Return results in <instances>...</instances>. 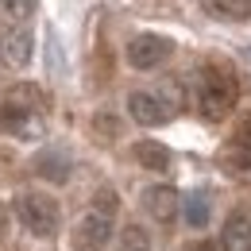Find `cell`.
<instances>
[{
    "instance_id": "obj_7",
    "label": "cell",
    "mask_w": 251,
    "mask_h": 251,
    "mask_svg": "<svg viewBox=\"0 0 251 251\" xmlns=\"http://www.w3.org/2000/svg\"><path fill=\"white\" fill-rule=\"evenodd\" d=\"M108 236H112V220L97 217V213H89V217L77 220V228H74V244L85 251H97L108 244Z\"/></svg>"
},
{
    "instance_id": "obj_20",
    "label": "cell",
    "mask_w": 251,
    "mask_h": 251,
    "mask_svg": "<svg viewBox=\"0 0 251 251\" xmlns=\"http://www.w3.org/2000/svg\"><path fill=\"white\" fill-rule=\"evenodd\" d=\"M0 228H4V209H0Z\"/></svg>"
},
{
    "instance_id": "obj_4",
    "label": "cell",
    "mask_w": 251,
    "mask_h": 251,
    "mask_svg": "<svg viewBox=\"0 0 251 251\" xmlns=\"http://www.w3.org/2000/svg\"><path fill=\"white\" fill-rule=\"evenodd\" d=\"M127 112H131L135 124H143V127H158L174 116V108L158 93H147V89H135V93L127 97Z\"/></svg>"
},
{
    "instance_id": "obj_9",
    "label": "cell",
    "mask_w": 251,
    "mask_h": 251,
    "mask_svg": "<svg viewBox=\"0 0 251 251\" xmlns=\"http://www.w3.org/2000/svg\"><path fill=\"white\" fill-rule=\"evenodd\" d=\"M224 162L232 170H251V112L244 116V124L236 127V135H232V143L224 151Z\"/></svg>"
},
{
    "instance_id": "obj_18",
    "label": "cell",
    "mask_w": 251,
    "mask_h": 251,
    "mask_svg": "<svg viewBox=\"0 0 251 251\" xmlns=\"http://www.w3.org/2000/svg\"><path fill=\"white\" fill-rule=\"evenodd\" d=\"M0 8H4L8 16H16V20H24V16H31L35 0H0Z\"/></svg>"
},
{
    "instance_id": "obj_16",
    "label": "cell",
    "mask_w": 251,
    "mask_h": 251,
    "mask_svg": "<svg viewBox=\"0 0 251 251\" xmlns=\"http://www.w3.org/2000/svg\"><path fill=\"white\" fill-rule=\"evenodd\" d=\"M116 209H120L116 189H112V186H100L93 193V213H97V217H104V220H112V217H116Z\"/></svg>"
},
{
    "instance_id": "obj_8",
    "label": "cell",
    "mask_w": 251,
    "mask_h": 251,
    "mask_svg": "<svg viewBox=\"0 0 251 251\" xmlns=\"http://www.w3.org/2000/svg\"><path fill=\"white\" fill-rule=\"evenodd\" d=\"M220 251H251V220L248 213H232L220 232Z\"/></svg>"
},
{
    "instance_id": "obj_15",
    "label": "cell",
    "mask_w": 251,
    "mask_h": 251,
    "mask_svg": "<svg viewBox=\"0 0 251 251\" xmlns=\"http://www.w3.org/2000/svg\"><path fill=\"white\" fill-rule=\"evenodd\" d=\"M182 213H186L189 228H205L209 224V197L205 193H189L186 201H182Z\"/></svg>"
},
{
    "instance_id": "obj_14",
    "label": "cell",
    "mask_w": 251,
    "mask_h": 251,
    "mask_svg": "<svg viewBox=\"0 0 251 251\" xmlns=\"http://www.w3.org/2000/svg\"><path fill=\"white\" fill-rule=\"evenodd\" d=\"M0 131H12V135H31V131H35V116L20 112V108H12V104H4V108H0Z\"/></svg>"
},
{
    "instance_id": "obj_12",
    "label": "cell",
    "mask_w": 251,
    "mask_h": 251,
    "mask_svg": "<svg viewBox=\"0 0 251 251\" xmlns=\"http://www.w3.org/2000/svg\"><path fill=\"white\" fill-rule=\"evenodd\" d=\"M35 174L47 178V182H66L70 178V158L62 151H43V155L35 158Z\"/></svg>"
},
{
    "instance_id": "obj_1",
    "label": "cell",
    "mask_w": 251,
    "mask_h": 251,
    "mask_svg": "<svg viewBox=\"0 0 251 251\" xmlns=\"http://www.w3.org/2000/svg\"><path fill=\"white\" fill-rule=\"evenodd\" d=\"M236 97H240V85H236L232 70H224L220 62H209L197 74V112H201L209 124L224 120V116L236 108Z\"/></svg>"
},
{
    "instance_id": "obj_17",
    "label": "cell",
    "mask_w": 251,
    "mask_h": 251,
    "mask_svg": "<svg viewBox=\"0 0 251 251\" xmlns=\"http://www.w3.org/2000/svg\"><path fill=\"white\" fill-rule=\"evenodd\" d=\"M120 244H124V251H151V236L139 224H127L124 232H120Z\"/></svg>"
},
{
    "instance_id": "obj_6",
    "label": "cell",
    "mask_w": 251,
    "mask_h": 251,
    "mask_svg": "<svg viewBox=\"0 0 251 251\" xmlns=\"http://www.w3.org/2000/svg\"><path fill=\"white\" fill-rule=\"evenodd\" d=\"M143 209H147V217L158 220V224H170V220L182 213V197H178V189L174 186H151L143 193Z\"/></svg>"
},
{
    "instance_id": "obj_13",
    "label": "cell",
    "mask_w": 251,
    "mask_h": 251,
    "mask_svg": "<svg viewBox=\"0 0 251 251\" xmlns=\"http://www.w3.org/2000/svg\"><path fill=\"white\" fill-rule=\"evenodd\" d=\"M135 162L143 170H166L170 166V151L162 143H155V139H139L135 143Z\"/></svg>"
},
{
    "instance_id": "obj_3",
    "label": "cell",
    "mask_w": 251,
    "mask_h": 251,
    "mask_svg": "<svg viewBox=\"0 0 251 251\" xmlns=\"http://www.w3.org/2000/svg\"><path fill=\"white\" fill-rule=\"evenodd\" d=\"M170 54H174V43H170L166 35H155V31H143V35H135V39L127 43V62L135 66V70H155V66H162Z\"/></svg>"
},
{
    "instance_id": "obj_11",
    "label": "cell",
    "mask_w": 251,
    "mask_h": 251,
    "mask_svg": "<svg viewBox=\"0 0 251 251\" xmlns=\"http://www.w3.org/2000/svg\"><path fill=\"white\" fill-rule=\"evenodd\" d=\"M205 16L213 20H228V24H244L251 20V0H201Z\"/></svg>"
},
{
    "instance_id": "obj_10",
    "label": "cell",
    "mask_w": 251,
    "mask_h": 251,
    "mask_svg": "<svg viewBox=\"0 0 251 251\" xmlns=\"http://www.w3.org/2000/svg\"><path fill=\"white\" fill-rule=\"evenodd\" d=\"M4 104L20 108V112H27V116H39V112H43V104H47V97H43V89H39V85L20 81V85H12V89H8Z\"/></svg>"
},
{
    "instance_id": "obj_19",
    "label": "cell",
    "mask_w": 251,
    "mask_h": 251,
    "mask_svg": "<svg viewBox=\"0 0 251 251\" xmlns=\"http://www.w3.org/2000/svg\"><path fill=\"white\" fill-rule=\"evenodd\" d=\"M189 251H217V248H213V244H193Z\"/></svg>"
},
{
    "instance_id": "obj_2",
    "label": "cell",
    "mask_w": 251,
    "mask_h": 251,
    "mask_svg": "<svg viewBox=\"0 0 251 251\" xmlns=\"http://www.w3.org/2000/svg\"><path fill=\"white\" fill-rule=\"evenodd\" d=\"M16 217L24 220V228L35 236H54L62 213H58V201L47 197V193H20L16 197Z\"/></svg>"
},
{
    "instance_id": "obj_5",
    "label": "cell",
    "mask_w": 251,
    "mask_h": 251,
    "mask_svg": "<svg viewBox=\"0 0 251 251\" xmlns=\"http://www.w3.org/2000/svg\"><path fill=\"white\" fill-rule=\"evenodd\" d=\"M31 47H35V39L27 27H8L0 35V62L12 66V70H24L31 62Z\"/></svg>"
}]
</instances>
